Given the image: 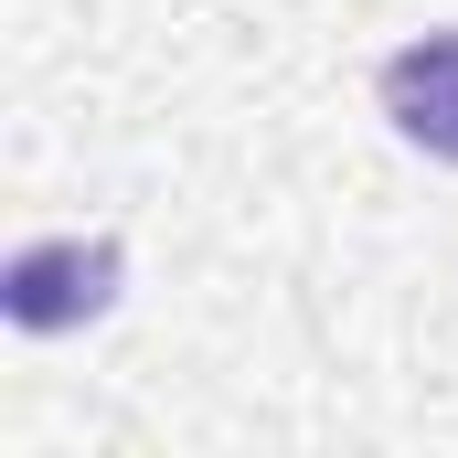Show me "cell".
<instances>
[{
  "label": "cell",
  "instance_id": "7a4b0ae2",
  "mask_svg": "<svg viewBox=\"0 0 458 458\" xmlns=\"http://www.w3.org/2000/svg\"><path fill=\"white\" fill-rule=\"evenodd\" d=\"M384 117L427 160H458V32H416L405 54H384Z\"/></svg>",
  "mask_w": 458,
  "mask_h": 458
},
{
  "label": "cell",
  "instance_id": "6da1fadb",
  "mask_svg": "<svg viewBox=\"0 0 458 458\" xmlns=\"http://www.w3.org/2000/svg\"><path fill=\"white\" fill-rule=\"evenodd\" d=\"M117 299V245H75V234H54V245H21L11 267H0V310L21 320V331H75V320H97Z\"/></svg>",
  "mask_w": 458,
  "mask_h": 458
}]
</instances>
